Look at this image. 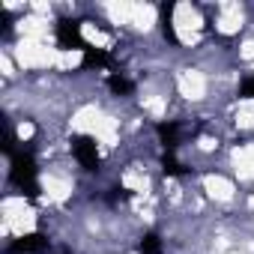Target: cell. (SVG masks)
<instances>
[{
    "label": "cell",
    "mask_w": 254,
    "mask_h": 254,
    "mask_svg": "<svg viewBox=\"0 0 254 254\" xmlns=\"http://www.w3.org/2000/svg\"><path fill=\"white\" fill-rule=\"evenodd\" d=\"M239 96H242V99H254V78H245V81H242Z\"/></svg>",
    "instance_id": "obj_11"
},
{
    "label": "cell",
    "mask_w": 254,
    "mask_h": 254,
    "mask_svg": "<svg viewBox=\"0 0 254 254\" xmlns=\"http://www.w3.org/2000/svg\"><path fill=\"white\" fill-rule=\"evenodd\" d=\"M165 174H171V177H183V174H186V168H183L171 153H168V156H165Z\"/></svg>",
    "instance_id": "obj_10"
},
{
    "label": "cell",
    "mask_w": 254,
    "mask_h": 254,
    "mask_svg": "<svg viewBox=\"0 0 254 254\" xmlns=\"http://www.w3.org/2000/svg\"><path fill=\"white\" fill-rule=\"evenodd\" d=\"M111 63H114V60H111L108 51H99V48H90V45H87V51H84V66H87V69H93V66H96V69H105V66H111Z\"/></svg>",
    "instance_id": "obj_7"
},
{
    "label": "cell",
    "mask_w": 254,
    "mask_h": 254,
    "mask_svg": "<svg viewBox=\"0 0 254 254\" xmlns=\"http://www.w3.org/2000/svg\"><path fill=\"white\" fill-rule=\"evenodd\" d=\"M9 180L15 189H21L27 197H36L39 194V183H36V162L30 153H15L12 156V171H9Z\"/></svg>",
    "instance_id": "obj_1"
},
{
    "label": "cell",
    "mask_w": 254,
    "mask_h": 254,
    "mask_svg": "<svg viewBox=\"0 0 254 254\" xmlns=\"http://www.w3.org/2000/svg\"><path fill=\"white\" fill-rule=\"evenodd\" d=\"M108 87H111L117 96H129V93L135 90V84H132L129 78H123V75H111V78H108Z\"/></svg>",
    "instance_id": "obj_8"
},
{
    "label": "cell",
    "mask_w": 254,
    "mask_h": 254,
    "mask_svg": "<svg viewBox=\"0 0 254 254\" xmlns=\"http://www.w3.org/2000/svg\"><path fill=\"white\" fill-rule=\"evenodd\" d=\"M138 251H141V254H162V239H159L156 233H147V236L141 239Z\"/></svg>",
    "instance_id": "obj_9"
},
{
    "label": "cell",
    "mask_w": 254,
    "mask_h": 254,
    "mask_svg": "<svg viewBox=\"0 0 254 254\" xmlns=\"http://www.w3.org/2000/svg\"><path fill=\"white\" fill-rule=\"evenodd\" d=\"M45 248H48V239L42 233H24L6 248V254H42Z\"/></svg>",
    "instance_id": "obj_4"
},
{
    "label": "cell",
    "mask_w": 254,
    "mask_h": 254,
    "mask_svg": "<svg viewBox=\"0 0 254 254\" xmlns=\"http://www.w3.org/2000/svg\"><path fill=\"white\" fill-rule=\"evenodd\" d=\"M156 132H159L165 150L174 153V147L180 144V126H177V123H159V126H156Z\"/></svg>",
    "instance_id": "obj_6"
},
{
    "label": "cell",
    "mask_w": 254,
    "mask_h": 254,
    "mask_svg": "<svg viewBox=\"0 0 254 254\" xmlns=\"http://www.w3.org/2000/svg\"><path fill=\"white\" fill-rule=\"evenodd\" d=\"M57 42H60L63 48H81V51H87V42H84V36H81V24L72 21V18H63V21L57 24Z\"/></svg>",
    "instance_id": "obj_3"
},
{
    "label": "cell",
    "mask_w": 254,
    "mask_h": 254,
    "mask_svg": "<svg viewBox=\"0 0 254 254\" xmlns=\"http://www.w3.org/2000/svg\"><path fill=\"white\" fill-rule=\"evenodd\" d=\"M72 153H75V159L81 162V168H87V171H96V168H99L96 138H90V135H75V138H72Z\"/></svg>",
    "instance_id": "obj_2"
},
{
    "label": "cell",
    "mask_w": 254,
    "mask_h": 254,
    "mask_svg": "<svg viewBox=\"0 0 254 254\" xmlns=\"http://www.w3.org/2000/svg\"><path fill=\"white\" fill-rule=\"evenodd\" d=\"M159 24H162V36H165L171 45H180L177 30H174V6H171V3H165V6L159 9Z\"/></svg>",
    "instance_id": "obj_5"
}]
</instances>
